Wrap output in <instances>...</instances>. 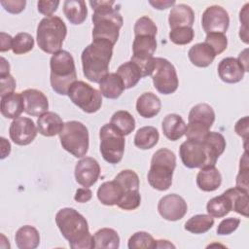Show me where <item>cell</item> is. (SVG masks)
Returning a JSON list of instances; mask_svg holds the SVG:
<instances>
[{"mask_svg":"<svg viewBox=\"0 0 249 249\" xmlns=\"http://www.w3.org/2000/svg\"><path fill=\"white\" fill-rule=\"evenodd\" d=\"M55 223L72 249L93 248V235L89 232L88 221L77 210L71 207L58 210Z\"/></svg>","mask_w":249,"mask_h":249,"instance_id":"1","label":"cell"},{"mask_svg":"<svg viewBox=\"0 0 249 249\" xmlns=\"http://www.w3.org/2000/svg\"><path fill=\"white\" fill-rule=\"evenodd\" d=\"M115 1H89L93 10L91 20L92 40H106L115 45L119 39L124 19L119 8H114Z\"/></svg>","mask_w":249,"mask_h":249,"instance_id":"2","label":"cell"},{"mask_svg":"<svg viewBox=\"0 0 249 249\" xmlns=\"http://www.w3.org/2000/svg\"><path fill=\"white\" fill-rule=\"evenodd\" d=\"M114 45L106 40H92L82 52L81 60L85 77L93 83L100 81L109 73V64Z\"/></svg>","mask_w":249,"mask_h":249,"instance_id":"3","label":"cell"},{"mask_svg":"<svg viewBox=\"0 0 249 249\" xmlns=\"http://www.w3.org/2000/svg\"><path fill=\"white\" fill-rule=\"evenodd\" d=\"M50 82L52 89L59 95H67L69 88L77 79L72 54L64 50L53 53L50 59Z\"/></svg>","mask_w":249,"mask_h":249,"instance_id":"4","label":"cell"},{"mask_svg":"<svg viewBox=\"0 0 249 249\" xmlns=\"http://www.w3.org/2000/svg\"><path fill=\"white\" fill-rule=\"evenodd\" d=\"M176 167V157L174 153L166 148L156 151L151 160L148 172L150 186L158 191H166L172 184L173 171Z\"/></svg>","mask_w":249,"mask_h":249,"instance_id":"5","label":"cell"},{"mask_svg":"<svg viewBox=\"0 0 249 249\" xmlns=\"http://www.w3.org/2000/svg\"><path fill=\"white\" fill-rule=\"evenodd\" d=\"M67 34L64 21L56 16L46 17L37 26L38 47L47 53H55L60 51Z\"/></svg>","mask_w":249,"mask_h":249,"instance_id":"6","label":"cell"},{"mask_svg":"<svg viewBox=\"0 0 249 249\" xmlns=\"http://www.w3.org/2000/svg\"><path fill=\"white\" fill-rule=\"evenodd\" d=\"M179 156L186 167L202 168L215 165L221 155L212 145L204 140H186L180 145Z\"/></svg>","mask_w":249,"mask_h":249,"instance_id":"7","label":"cell"},{"mask_svg":"<svg viewBox=\"0 0 249 249\" xmlns=\"http://www.w3.org/2000/svg\"><path fill=\"white\" fill-rule=\"evenodd\" d=\"M62 148L75 158H83L89 151V137L87 126L78 121H69L64 124L58 134Z\"/></svg>","mask_w":249,"mask_h":249,"instance_id":"8","label":"cell"},{"mask_svg":"<svg viewBox=\"0 0 249 249\" xmlns=\"http://www.w3.org/2000/svg\"><path fill=\"white\" fill-rule=\"evenodd\" d=\"M99 138L102 158L111 164L119 163L124 153V136L109 123L100 128Z\"/></svg>","mask_w":249,"mask_h":249,"instance_id":"9","label":"cell"},{"mask_svg":"<svg viewBox=\"0 0 249 249\" xmlns=\"http://www.w3.org/2000/svg\"><path fill=\"white\" fill-rule=\"evenodd\" d=\"M67 95L76 106L89 114L97 112L102 105L101 92L84 81L74 82Z\"/></svg>","mask_w":249,"mask_h":249,"instance_id":"10","label":"cell"},{"mask_svg":"<svg viewBox=\"0 0 249 249\" xmlns=\"http://www.w3.org/2000/svg\"><path fill=\"white\" fill-rule=\"evenodd\" d=\"M151 77L155 89L161 94H171L178 89L179 81L176 69L166 58L155 57V64Z\"/></svg>","mask_w":249,"mask_h":249,"instance_id":"11","label":"cell"},{"mask_svg":"<svg viewBox=\"0 0 249 249\" xmlns=\"http://www.w3.org/2000/svg\"><path fill=\"white\" fill-rule=\"evenodd\" d=\"M201 25L206 34L227 32L230 25L228 12L221 6L212 5L206 8L202 14Z\"/></svg>","mask_w":249,"mask_h":249,"instance_id":"12","label":"cell"},{"mask_svg":"<svg viewBox=\"0 0 249 249\" xmlns=\"http://www.w3.org/2000/svg\"><path fill=\"white\" fill-rule=\"evenodd\" d=\"M38 133V128L35 123L25 117H18L15 119L9 128L11 140L19 146H26L33 142Z\"/></svg>","mask_w":249,"mask_h":249,"instance_id":"13","label":"cell"},{"mask_svg":"<svg viewBox=\"0 0 249 249\" xmlns=\"http://www.w3.org/2000/svg\"><path fill=\"white\" fill-rule=\"evenodd\" d=\"M188 205L186 200L176 194H169L162 196L158 203L160 215L167 221L181 220L187 213Z\"/></svg>","mask_w":249,"mask_h":249,"instance_id":"14","label":"cell"},{"mask_svg":"<svg viewBox=\"0 0 249 249\" xmlns=\"http://www.w3.org/2000/svg\"><path fill=\"white\" fill-rule=\"evenodd\" d=\"M76 182L86 188L95 184L100 175V165L98 161L90 157L81 159L75 165Z\"/></svg>","mask_w":249,"mask_h":249,"instance_id":"15","label":"cell"},{"mask_svg":"<svg viewBox=\"0 0 249 249\" xmlns=\"http://www.w3.org/2000/svg\"><path fill=\"white\" fill-rule=\"evenodd\" d=\"M24 101V112L29 116H41L49 109L47 96L39 89H27L21 92Z\"/></svg>","mask_w":249,"mask_h":249,"instance_id":"16","label":"cell"},{"mask_svg":"<svg viewBox=\"0 0 249 249\" xmlns=\"http://www.w3.org/2000/svg\"><path fill=\"white\" fill-rule=\"evenodd\" d=\"M218 75L220 79L228 84H235L243 79L245 70L237 58L226 57L218 64Z\"/></svg>","mask_w":249,"mask_h":249,"instance_id":"17","label":"cell"},{"mask_svg":"<svg viewBox=\"0 0 249 249\" xmlns=\"http://www.w3.org/2000/svg\"><path fill=\"white\" fill-rule=\"evenodd\" d=\"M64 123L60 116L54 112L47 111L37 120L38 132L46 137L57 135L63 129Z\"/></svg>","mask_w":249,"mask_h":249,"instance_id":"18","label":"cell"},{"mask_svg":"<svg viewBox=\"0 0 249 249\" xmlns=\"http://www.w3.org/2000/svg\"><path fill=\"white\" fill-rule=\"evenodd\" d=\"M222 184V175L215 165L200 168L196 175V185L203 192L216 191Z\"/></svg>","mask_w":249,"mask_h":249,"instance_id":"19","label":"cell"},{"mask_svg":"<svg viewBox=\"0 0 249 249\" xmlns=\"http://www.w3.org/2000/svg\"><path fill=\"white\" fill-rule=\"evenodd\" d=\"M157 50V40L154 36L138 35L132 43V56L130 59H148L154 57Z\"/></svg>","mask_w":249,"mask_h":249,"instance_id":"20","label":"cell"},{"mask_svg":"<svg viewBox=\"0 0 249 249\" xmlns=\"http://www.w3.org/2000/svg\"><path fill=\"white\" fill-rule=\"evenodd\" d=\"M194 22L195 13L190 6L186 4H178L172 7L168 17V23L170 29L182 26L192 27Z\"/></svg>","mask_w":249,"mask_h":249,"instance_id":"21","label":"cell"},{"mask_svg":"<svg viewBox=\"0 0 249 249\" xmlns=\"http://www.w3.org/2000/svg\"><path fill=\"white\" fill-rule=\"evenodd\" d=\"M24 111V101L21 92H11L1 96V114L7 119H17Z\"/></svg>","mask_w":249,"mask_h":249,"instance_id":"22","label":"cell"},{"mask_svg":"<svg viewBox=\"0 0 249 249\" xmlns=\"http://www.w3.org/2000/svg\"><path fill=\"white\" fill-rule=\"evenodd\" d=\"M161 128L164 136L170 141H176L185 135L187 124L178 114H168L164 117Z\"/></svg>","mask_w":249,"mask_h":249,"instance_id":"23","label":"cell"},{"mask_svg":"<svg viewBox=\"0 0 249 249\" xmlns=\"http://www.w3.org/2000/svg\"><path fill=\"white\" fill-rule=\"evenodd\" d=\"M215 121V112L207 103H198L195 105L188 116V123L201 125L210 129Z\"/></svg>","mask_w":249,"mask_h":249,"instance_id":"24","label":"cell"},{"mask_svg":"<svg viewBox=\"0 0 249 249\" xmlns=\"http://www.w3.org/2000/svg\"><path fill=\"white\" fill-rule=\"evenodd\" d=\"M160 108V99L153 92H144L137 98L136 111L143 118L150 119L157 116Z\"/></svg>","mask_w":249,"mask_h":249,"instance_id":"25","label":"cell"},{"mask_svg":"<svg viewBox=\"0 0 249 249\" xmlns=\"http://www.w3.org/2000/svg\"><path fill=\"white\" fill-rule=\"evenodd\" d=\"M190 61L196 67H208L215 59L214 51L204 42L195 44L188 52Z\"/></svg>","mask_w":249,"mask_h":249,"instance_id":"26","label":"cell"},{"mask_svg":"<svg viewBox=\"0 0 249 249\" xmlns=\"http://www.w3.org/2000/svg\"><path fill=\"white\" fill-rule=\"evenodd\" d=\"M124 192L120 185L115 181H107L101 184L97 190L98 200L107 206L117 205Z\"/></svg>","mask_w":249,"mask_h":249,"instance_id":"27","label":"cell"},{"mask_svg":"<svg viewBox=\"0 0 249 249\" xmlns=\"http://www.w3.org/2000/svg\"><path fill=\"white\" fill-rule=\"evenodd\" d=\"M121 78L116 73H108L99 83V91L108 99H117L124 90Z\"/></svg>","mask_w":249,"mask_h":249,"instance_id":"28","label":"cell"},{"mask_svg":"<svg viewBox=\"0 0 249 249\" xmlns=\"http://www.w3.org/2000/svg\"><path fill=\"white\" fill-rule=\"evenodd\" d=\"M63 13L70 23L78 25L86 20L88 16V8L85 1L66 0L63 3Z\"/></svg>","mask_w":249,"mask_h":249,"instance_id":"29","label":"cell"},{"mask_svg":"<svg viewBox=\"0 0 249 249\" xmlns=\"http://www.w3.org/2000/svg\"><path fill=\"white\" fill-rule=\"evenodd\" d=\"M15 240L19 249H35L40 244V234L36 228L26 225L17 231Z\"/></svg>","mask_w":249,"mask_h":249,"instance_id":"30","label":"cell"},{"mask_svg":"<svg viewBox=\"0 0 249 249\" xmlns=\"http://www.w3.org/2000/svg\"><path fill=\"white\" fill-rule=\"evenodd\" d=\"M120 247L118 232L110 228H102L93 234V248L117 249Z\"/></svg>","mask_w":249,"mask_h":249,"instance_id":"31","label":"cell"},{"mask_svg":"<svg viewBox=\"0 0 249 249\" xmlns=\"http://www.w3.org/2000/svg\"><path fill=\"white\" fill-rule=\"evenodd\" d=\"M116 74L121 78L124 89H131L135 87L142 78L139 67L131 60L121 64L118 67Z\"/></svg>","mask_w":249,"mask_h":249,"instance_id":"32","label":"cell"},{"mask_svg":"<svg viewBox=\"0 0 249 249\" xmlns=\"http://www.w3.org/2000/svg\"><path fill=\"white\" fill-rule=\"evenodd\" d=\"M160 134L156 127L147 125L140 127L134 135V145L141 150H149L159 142Z\"/></svg>","mask_w":249,"mask_h":249,"instance_id":"33","label":"cell"},{"mask_svg":"<svg viewBox=\"0 0 249 249\" xmlns=\"http://www.w3.org/2000/svg\"><path fill=\"white\" fill-rule=\"evenodd\" d=\"M110 124L124 136L130 134L135 128V120L133 116L125 110H119L115 112L111 117Z\"/></svg>","mask_w":249,"mask_h":249,"instance_id":"34","label":"cell"},{"mask_svg":"<svg viewBox=\"0 0 249 249\" xmlns=\"http://www.w3.org/2000/svg\"><path fill=\"white\" fill-rule=\"evenodd\" d=\"M206 210L213 218H223L231 211V202L228 196L223 193L221 196H215L207 202Z\"/></svg>","mask_w":249,"mask_h":249,"instance_id":"35","label":"cell"},{"mask_svg":"<svg viewBox=\"0 0 249 249\" xmlns=\"http://www.w3.org/2000/svg\"><path fill=\"white\" fill-rule=\"evenodd\" d=\"M231 202V211H234L244 217H248V193L237 189L236 187L228 189L224 192Z\"/></svg>","mask_w":249,"mask_h":249,"instance_id":"36","label":"cell"},{"mask_svg":"<svg viewBox=\"0 0 249 249\" xmlns=\"http://www.w3.org/2000/svg\"><path fill=\"white\" fill-rule=\"evenodd\" d=\"M214 225V218L209 214H197L190 218L185 223V230L195 233L200 234L208 231Z\"/></svg>","mask_w":249,"mask_h":249,"instance_id":"37","label":"cell"},{"mask_svg":"<svg viewBox=\"0 0 249 249\" xmlns=\"http://www.w3.org/2000/svg\"><path fill=\"white\" fill-rule=\"evenodd\" d=\"M114 180L120 185L124 194L130 191H139V177L137 173L131 169L121 171L115 176Z\"/></svg>","mask_w":249,"mask_h":249,"instance_id":"38","label":"cell"},{"mask_svg":"<svg viewBox=\"0 0 249 249\" xmlns=\"http://www.w3.org/2000/svg\"><path fill=\"white\" fill-rule=\"evenodd\" d=\"M156 244L157 240L147 231H136L127 241L129 249H156Z\"/></svg>","mask_w":249,"mask_h":249,"instance_id":"39","label":"cell"},{"mask_svg":"<svg viewBox=\"0 0 249 249\" xmlns=\"http://www.w3.org/2000/svg\"><path fill=\"white\" fill-rule=\"evenodd\" d=\"M34 47L32 35L26 32H19L13 38L12 51L15 54H23L30 52Z\"/></svg>","mask_w":249,"mask_h":249,"instance_id":"40","label":"cell"},{"mask_svg":"<svg viewBox=\"0 0 249 249\" xmlns=\"http://www.w3.org/2000/svg\"><path fill=\"white\" fill-rule=\"evenodd\" d=\"M195 37V31L193 27L182 26L174 29H170L169 39L175 45H187L193 41Z\"/></svg>","mask_w":249,"mask_h":249,"instance_id":"41","label":"cell"},{"mask_svg":"<svg viewBox=\"0 0 249 249\" xmlns=\"http://www.w3.org/2000/svg\"><path fill=\"white\" fill-rule=\"evenodd\" d=\"M133 31H134L135 36L149 35V36L156 37L158 28H157L156 23L149 17L143 16L136 20L134 27H133Z\"/></svg>","mask_w":249,"mask_h":249,"instance_id":"42","label":"cell"},{"mask_svg":"<svg viewBox=\"0 0 249 249\" xmlns=\"http://www.w3.org/2000/svg\"><path fill=\"white\" fill-rule=\"evenodd\" d=\"M248 178H249V167H248V156L247 151L244 152L242 158L240 159L239 172L236 176L235 187L248 193Z\"/></svg>","mask_w":249,"mask_h":249,"instance_id":"43","label":"cell"},{"mask_svg":"<svg viewBox=\"0 0 249 249\" xmlns=\"http://www.w3.org/2000/svg\"><path fill=\"white\" fill-rule=\"evenodd\" d=\"M204 43L207 44L217 55L227 49L228 39L223 33H208L205 37Z\"/></svg>","mask_w":249,"mask_h":249,"instance_id":"44","label":"cell"},{"mask_svg":"<svg viewBox=\"0 0 249 249\" xmlns=\"http://www.w3.org/2000/svg\"><path fill=\"white\" fill-rule=\"evenodd\" d=\"M141 203V196L139 191H130L124 193L118 202V207L124 210H134Z\"/></svg>","mask_w":249,"mask_h":249,"instance_id":"45","label":"cell"},{"mask_svg":"<svg viewBox=\"0 0 249 249\" xmlns=\"http://www.w3.org/2000/svg\"><path fill=\"white\" fill-rule=\"evenodd\" d=\"M240 219L238 218H226L220 222L217 228V234L219 235H228L233 232L239 226Z\"/></svg>","mask_w":249,"mask_h":249,"instance_id":"46","label":"cell"},{"mask_svg":"<svg viewBox=\"0 0 249 249\" xmlns=\"http://www.w3.org/2000/svg\"><path fill=\"white\" fill-rule=\"evenodd\" d=\"M248 6L249 4L246 3L239 13V19L242 23L239 29V37L245 44H248Z\"/></svg>","mask_w":249,"mask_h":249,"instance_id":"47","label":"cell"},{"mask_svg":"<svg viewBox=\"0 0 249 249\" xmlns=\"http://www.w3.org/2000/svg\"><path fill=\"white\" fill-rule=\"evenodd\" d=\"M16 85V80L11 74L0 76V95L4 96L8 93L14 92Z\"/></svg>","mask_w":249,"mask_h":249,"instance_id":"48","label":"cell"},{"mask_svg":"<svg viewBox=\"0 0 249 249\" xmlns=\"http://www.w3.org/2000/svg\"><path fill=\"white\" fill-rule=\"evenodd\" d=\"M1 6L10 14H19L21 13L26 5L25 0H7L1 1Z\"/></svg>","mask_w":249,"mask_h":249,"instance_id":"49","label":"cell"},{"mask_svg":"<svg viewBox=\"0 0 249 249\" xmlns=\"http://www.w3.org/2000/svg\"><path fill=\"white\" fill-rule=\"evenodd\" d=\"M58 5H59V1L40 0L37 2L39 13L46 17H52L53 14L57 10Z\"/></svg>","mask_w":249,"mask_h":249,"instance_id":"50","label":"cell"},{"mask_svg":"<svg viewBox=\"0 0 249 249\" xmlns=\"http://www.w3.org/2000/svg\"><path fill=\"white\" fill-rule=\"evenodd\" d=\"M249 124L248 116H245V117L239 119L234 125V130H235L236 134L241 136L245 142L248 140V135H249V127H248L249 124Z\"/></svg>","mask_w":249,"mask_h":249,"instance_id":"51","label":"cell"},{"mask_svg":"<svg viewBox=\"0 0 249 249\" xmlns=\"http://www.w3.org/2000/svg\"><path fill=\"white\" fill-rule=\"evenodd\" d=\"M92 196V192L89 188H79L77 189L76 191V194L74 196V199L77 201V202H80V203H85V202H88L89 200H90Z\"/></svg>","mask_w":249,"mask_h":249,"instance_id":"52","label":"cell"},{"mask_svg":"<svg viewBox=\"0 0 249 249\" xmlns=\"http://www.w3.org/2000/svg\"><path fill=\"white\" fill-rule=\"evenodd\" d=\"M12 44H13V38L11 35L1 32L0 33V51L2 53L9 51L12 49Z\"/></svg>","mask_w":249,"mask_h":249,"instance_id":"53","label":"cell"},{"mask_svg":"<svg viewBox=\"0 0 249 249\" xmlns=\"http://www.w3.org/2000/svg\"><path fill=\"white\" fill-rule=\"evenodd\" d=\"M149 3L157 10H165L167 8L174 6L175 1L174 0H156V1L150 0Z\"/></svg>","mask_w":249,"mask_h":249,"instance_id":"54","label":"cell"},{"mask_svg":"<svg viewBox=\"0 0 249 249\" xmlns=\"http://www.w3.org/2000/svg\"><path fill=\"white\" fill-rule=\"evenodd\" d=\"M0 142H1V159H5L7 156H9L10 152H11V144L10 142L4 138L1 137L0 138Z\"/></svg>","mask_w":249,"mask_h":249,"instance_id":"55","label":"cell"},{"mask_svg":"<svg viewBox=\"0 0 249 249\" xmlns=\"http://www.w3.org/2000/svg\"><path fill=\"white\" fill-rule=\"evenodd\" d=\"M247 53H248V50L245 49L243 52H241V53H239L238 58H237L238 61H239V62L241 63V65L243 66L245 72L248 71V54H247Z\"/></svg>","mask_w":249,"mask_h":249,"instance_id":"56","label":"cell"},{"mask_svg":"<svg viewBox=\"0 0 249 249\" xmlns=\"http://www.w3.org/2000/svg\"><path fill=\"white\" fill-rule=\"evenodd\" d=\"M10 74V64L9 62L1 56V65H0V76L3 75H8Z\"/></svg>","mask_w":249,"mask_h":249,"instance_id":"57","label":"cell"},{"mask_svg":"<svg viewBox=\"0 0 249 249\" xmlns=\"http://www.w3.org/2000/svg\"><path fill=\"white\" fill-rule=\"evenodd\" d=\"M175 248V245H173L171 242L165 239H159L157 240L156 248Z\"/></svg>","mask_w":249,"mask_h":249,"instance_id":"58","label":"cell"}]
</instances>
